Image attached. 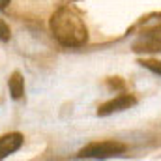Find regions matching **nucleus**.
<instances>
[{"instance_id": "f257e3e1", "label": "nucleus", "mask_w": 161, "mask_h": 161, "mask_svg": "<svg viewBox=\"0 0 161 161\" xmlns=\"http://www.w3.org/2000/svg\"><path fill=\"white\" fill-rule=\"evenodd\" d=\"M51 34L64 47H82L88 41V28L79 11L73 8H60L51 17Z\"/></svg>"}, {"instance_id": "f03ea898", "label": "nucleus", "mask_w": 161, "mask_h": 161, "mask_svg": "<svg viewBox=\"0 0 161 161\" xmlns=\"http://www.w3.org/2000/svg\"><path fill=\"white\" fill-rule=\"evenodd\" d=\"M125 152V144L116 141H101V142H92L84 146L77 154V158H94V159H103V158H113L120 156Z\"/></svg>"}, {"instance_id": "7ed1b4c3", "label": "nucleus", "mask_w": 161, "mask_h": 161, "mask_svg": "<svg viewBox=\"0 0 161 161\" xmlns=\"http://www.w3.org/2000/svg\"><path fill=\"white\" fill-rule=\"evenodd\" d=\"M135 53H161V23L146 28L133 43Z\"/></svg>"}, {"instance_id": "20e7f679", "label": "nucleus", "mask_w": 161, "mask_h": 161, "mask_svg": "<svg viewBox=\"0 0 161 161\" xmlns=\"http://www.w3.org/2000/svg\"><path fill=\"white\" fill-rule=\"evenodd\" d=\"M137 103V99L129 94H122V96H116L114 99L103 103L99 109H97V116H109L113 113H120V111H125L129 107H133Z\"/></svg>"}, {"instance_id": "39448f33", "label": "nucleus", "mask_w": 161, "mask_h": 161, "mask_svg": "<svg viewBox=\"0 0 161 161\" xmlns=\"http://www.w3.org/2000/svg\"><path fill=\"white\" fill-rule=\"evenodd\" d=\"M25 139L21 133H8V135H2L0 137V159L8 158L9 154L17 152L21 146H23Z\"/></svg>"}, {"instance_id": "423d86ee", "label": "nucleus", "mask_w": 161, "mask_h": 161, "mask_svg": "<svg viewBox=\"0 0 161 161\" xmlns=\"http://www.w3.org/2000/svg\"><path fill=\"white\" fill-rule=\"evenodd\" d=\"M8 86H9V94L13 99H21L23 94H25V79L19 71H13L11 77L8 80Z\"/></svg>"}, {"instance_id": "0eeeda50", "label": "nucleus", "mask_w": 161, "mask_h": 161, "mask_svg": "<svg viewBox=\"0 0 161 161\" xmlns=\"http://www.w3.org/2000/svg\"><path fill=\"white\" fill-rule=\"evenodd\" d=\"M139 64H141L142 68H146V69H150V71L161 75V62H158V60H141Z\"/></svg>"}, {"instance_id": "6e6552de", "label": "nucleus", "mask_w": 161, "mask_h": 161, "mask_svg": "<svg viewBox=\"0 0 161 161\" xmlns=\"http://www.w3.org/2000/svg\"><path fill=\"white\" fill-rule=\"evenodd\" d=\"M11 38V30H9V26L0 19V41H9Z\"/></svg>"}, {"instance_id": "1a4fd4ad", "label": "nucleus", "mask_w": 161, "mask_h": 161, "mask_svg": "<svg viewBox=\"0 0 161 161\" xmlns=\"http://www.w3.org/2000/svg\"><path fill=\"white\" fill-rule=\"evenodd\" d=\"M9 2H11V0H0V9L8 8V6H9Z\"/></svg>"}]
</instances>
